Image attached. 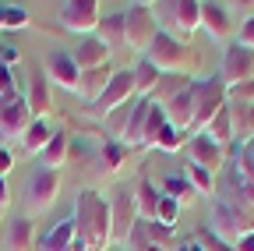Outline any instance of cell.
Segmentation results:
<instances>
[{
    "label": "cell",
    "instance_id": "b9f144b4",
    "mask_svg": "<svg viewBox=\"0 0 254 251\" xmlns=\"http://www.w3.org/2000/svg\"><path fill=\"white\" fill-rule=\"evenodd\" d=\"M11 202V191H7V177H0V209H7Z\"/></svg>",
    "mask_w": 254,
    "mask_h": 251
},
{
    "label": "cell",
    "instance_id": "f546056e",
    "mask_svg": "<svg viewBox=\"0 0 254 251\" xmlns=\"http://www.w3.org/2000/svg\"><path fill=\"white\" fill-rule=\"evenodd\" d=\"M166 128V113H163V106L159 103H152V110H148V120H145V135H141V149H155V138H159V131Z\"/></svg>",
    "mask_w": 254,
    "mask_h": 251
},
{
    "label": "cell",
    "instance_id": "6da1fadb",
    "mask_svg": "<svg viewBox=\"0 0 254 251\" xmlns=\"http://www.w3.org/2000/svg\"><path fill=\"white\" fill-rule=\"evenodd\" d=\"M74 241L78 251H106L113 244V216H110V202L95 191V187H85L78 195L74 205Z\"/></svg>",
    "mask_w": 254,
    "mask_h": 251
},
{
    "label": "cell",
    "instance_id": "f6af8a7d",
    "mask_svg": "<svg viewBox=\"0 0 254 251\" xmlns=\"http://www.w3.org/2000/svg\"><path fill=\"white\" fill-rule=\"evenodd\" d=\"M177 251H187V244H180V248H177Z\"/></svg>",
    "mask_w": 254,
    "mask_h": 251
},
{
    "label": "cell",
    "instance_id": "f1b7e54d",
    "mask_svg": "<svg viewBox=\"0 0 254 251\" xmlns=\"http://www.w3.org/2000/svg\"><path fill=\"white\" fill-rule=\"evenodd\" d=\"M95 39H99L103 46H110V50L124 46V11L120 14H106L99 21V28H95Z\"/></svg>",
    "mask_w": 254,
    "mask_h": 251
},
{
    "label": "cell",
    "instance_id": "1f68e13d",
    "mask_svg": "<svg viewBox=\"0 0 254 251\" xmlns=\"http://www.w3.org/2000/svg\"><path fill=\"white\" fill-rule=\"evenodd\" d=\"M184 145H187V135H180L177 128H166L159 131V138H155V149L159 152H166V156H177V152H184Z\"/></svg>",
    "mask_w": 254,
    "mask_h": 251
},
{
    "label": "cell",
    "instance_id": "4fadbf2b",
    "mask_svg": "<svg viewBox=\"0 0 254 251\" xmlns=\"http://www.w3.org/2000/svg\"><path fill=\"white\" fill-rule=\"evenodd\" d=\"M110 216H113V241L124 244L127 234H131L134 223H138V202H134V191H120V195L110 202Z\"/></svg>",
    "mask_w": 254,
    "mask_h": 251
},
{
    "label": "cell",
    "instance_id": "277c9868",
    "mask_svg": "<svg viewBox=\"0 0 254 251\" xmlns=\"http://www.w3.org/2000/svg\"><path fill=\"white\" fill-rule=\"evenodd\" d=\"M190 99H194V135H201L208 128V120L230 103L226 85L219 82V75L212 78H194L190 82Z\"/></svg>",
    "mask_w": 254,
    "mask_h": 251
},
{
    "label": "cell",
    "instance_id": "74e56055",
    "mask_svg": "<svg viewBox=\"0 0 254 251\" xmlns=\"http://www.w3.org/2000/svg\"><path fill=\"white\" fill-rule=\"evenodd\" d=\"M237 46H244V50H254V18H244V21H240Z\"/></svg>",
    "mask_w": 254,
    "mask_h": 251
},
{
    "label": "cell",
    "instance_id": "9a60e30c",
    "mask_svg": "<svg viewBox=\"0 0 254 251\" xmlns=\"http://www.w3.org/2000/svg\"><path fill=\"white\" fill-rule=\"evenodd\" d=\"M50 138H53L50 120H32L28 128L21 131V138H18V152H14V160H39L43 149L50 145Z\"/></svg>",
    "mask_w": 254,
    "mask_h": 251
},
{
    "label": "cell",
    "instance_id": "60d3db41",
    "mask_svg": "<svg viewBox=\"0 0 254 251\" xmlns=\"http://www.w3.org/2000/svg\"><path fill=\"white\" fill-rule=\"evenodd\" d=\"M233 251H254V234H247V237H240V241L233 244Z\"/></svg>",
    "mask_w": 254,
    "mask_h": 251
},
{
    "label": "cell",
    "instance_id": "e0dca14e",
    "mask_svg": "<svg viewBox=\"0 0 254 251\" xmlns=\"http://www.w3.org/2000/svg\"><path fill=\"white\" fill-rule=\"evenodd\" d=\"M78 78H81V71H78L71 53H50V60H46V82L50 85H60V88H71L74 92Z\"/></svg>",
    "mask_w": 254,
    "mask_h": 251
},
{
    "label": "cell",
    "instance_id": "52a82bcc",
    "mask_svg": "<svg viewBox=\"0 0 254 251\" xmlns=\"http://www.w3.org/2000/svg\"><path fill=\"white\" fill-rule=\"evenodd\" d=\"M131 99H134V75H131V71H117V75H113V82L106 85V92H103V96L85 110V117L110 120V113H117L120 106H127Z\"/></svg>",
    "mask_w": 254,
    "mask_h": 251
},
{
    "label": "cell",
    "instance_id": "9c48e42d",
    "mask_svg": "<svg viewBox=\"0 0 254 251\" xmlns=\"http://www.w3.org/2000/svg\"><path fill=\"white\" fill-rule=\"evenodd\" d=\"M99 21H103V14L95 0H67V4H60V25L71 28V32L88 36L99 28Z\"/></svg>",
    "mask_w": 254,
    "mask_h": 251
},
{
    "label": "cell",
    "instance_id": "cb8c5ba5",
    "mask_svg": "<svg viewBox=\"0 0 254 251\" xmlns=\"http://www.w3.org/2000/svg\"><path fill=\"white\" fill-rule=\"evenodd\" d=\"M163 195H166V198H173L180 209H190V205L201 198L194 187H190V180H187L184 173H170V177L163 180Z\"/></svg>",
    "mask_w": 254,
    "mask_h": 251
},
{
    "label": "cell",
    "instance_id": "ab89813d",
    "mask_svg": "<svg viewBox=\"0 0 254 251\" xmlns=\"http://www.w3.org/2000/svg\"><path fill=\"white\" fill-rule=\"evenodd\" d=\"M14 163H18L14 152H11V149H0V177H7V173L14 170Z\"/></svg>",
    "mask_w": 254,
    "mask_h": 251
},
{
    "label": "cell",
    "instance_id": "5b68a950",
    "mask_svg": "<svg viewBox=\"0 0 254 251\" xmlns=\"http://www.w3.org/2000/svg\"><path fill=\"white\" fill-rule=\"evenodd\" d=\"M159 36V21L152 14V4H127L124 11V46L134 53H148V46Z\"/></svg>",
    "mask_w": 254,
    "mask_h": 251
},
{
    "label": "cell",
    "instance_id": "c3c4849f",
    "mask_svg": "<svg viewBox=\"0 0 254 251\" xmlns=\"http://www.w3.org/2000/svg\"><path fill=\"white\" fill-rule=\"evenodd\" d=\"M0 149H4V145H0Z\"/></svg>",
    "mask_w": 254,
    "mask_h": 251
},
{
    "label": "cell",
    "instance_id": "8992f818",
    "mask_svg": "<svg viewBox=\"0 0 254 251\" xmlns=\"http://www.w3.org/2000/svg\"><path fill=\"white\" fill-rule=\"evenodd\" d=\"M60 195V170H36L28 177V187H25V216H43L46 209H53Z\"/></svg>",
    "mask_w": 254,
    "mask_h": 251
},
{
    "label": "cell",
    "instance_id": "7dc6e473",
    "mask_svg": "<svg viewBox=\"0 0 254 251\" xmlns=\"http://www.w3.org/2000/svg\"><path fill=\"white\" fill-rule=\"evenodd\" d=\"M0 219H4V209H0Z\"/></svg>",
    "mask_w": 254,
    "mask_h": 251
},
{
    "label": "cell",
    "instance_id": "30bf717a",
    "mask_svg": "<svg viewBox=\"0 0 254 251\" xmlns=\"http://www.w3.org/2000/svg\"><path fill=\"white\" fill-rule=\"evenodd\" d=\"M184 156H187V163H194V167L208 170L212 177L222 170V163H226V149L215 145L208 135H190L187 145H184Z\"/></svg>",
    "mask_w": 254,
    "mask_h": 251
},
{
    "label": "cell",
    "instance_id": "d4e9b609",
    "mask_svg": "<svg viewBox=\"0 0 254 251\" xmlns=\"http://www.w3.org/2000/svg\"><path fill=\"white\" fill-rule=\"evenodd\" d=\"M67 156H71V142H67V131H53L50 145L43 149V170H60L64 163H67Z\"/></svg>",
    "mask_w": 254,
    "mask_h": 251
},
{
    "label": "cell",
    "instance_id": "d6986e66",
    "mask_svg": "<svg viewBox=\"0 0 254 251\" xmlns=\"http://www.w3.org/2000/svg\"><path fill=\"white\" fill-rule=\"evenodd\" d=\"M113 75H117V68H113V64L95 68V71H81V78H78V88H74V92H78V96L92 106V103L106 92V85L113 82Z\"/></svg>",
    "mask_w": 254,
    "mask_h": 251
},
{
    "label": "cell",
    "instance_id": "4316f807",
    "mask_svg": "<svg viewBox=\"0 0 254 251\" xmlns=\"http://www.w3.org/2000/svg\"><path fill=\"white\" fill-rule=\"evenodd\" d=\"M201 135H208L215 145H222V149H230L233 145V120H230V106H222L212 120H208V128L201 131Z\"/></svg>",
    "mask_w": 254,
    "mask_h": 251
},
{
    "label": "cell",
    "instance_id": "7bdbcfd3",
    "mask_svg": "<svg viewBox=\"0 0 254 251\" xmlns=\"http://www.w3.org/2000/svg\"><path fill=\"white\" fill-rule=\"evenodd\" d=\"M187 251H201V244H198V241H190V244H187Z\"/></svg>",
    "mask_w": 254,
    "mask_h": 251
},
{
    "label": "cell",
    "instance_id": "603a6c76",
    "mask_svg": "<svg viewBox=\"0 0 254 251\" xmlns=\"http://www.w3.org/2000/svg\"><path fill=\"white\" fill-rule=\"evenodd\" d=\"M159 198H163V191H155V184L148 177H141L134 184V202H138V219H145V223H155V212H159Z\"/></svg>",
    "mask_w": 254,
    "mask_h": 251
},
{
    "label": "cell",
    "instance_id": "8fae6325",
    "mask_svg": "<svg viewBox=\"0 0 254 251\" xmlns=\"http://www.w3.org/2000/svg\"><path fill=\"white\" fill-rule=\"evenodd\" d=\"M201 32L212 43H219V46H230V39H233L230 4H212V0H201Z\"/></svg>",
    "mask_w": 254,
    "mask_h": 251
},
{
    "label": "cell",
    "instance_id": "ffe728a7",
    "mask_svg": "<svg viewBox=\"0 0 254 251\" xmlns=\"http://www.w3.org/2000/svg\"><path fill=\"white\" fill-rule=\"evenodd\" d=\"M127 152L120 142H103L99 149H95V170L103 173V180H117V173L124 170V163H127Z\"/></svg>",
    "mask_w": 254,
    "mask_h": 251
},
{
    "label": "cell",
    "instance_id": "7a4b0ae2",
    "mask_svg": "<svg viewBox=\"0 0 254 251\" xmlns=\"http://www.w3.org/2000/svg\"><path fill=\"white\" fill-rule=\"evenodd\" d=\"M145 60L159 75H184L190 82H194V75H201V68H205V53L194 43H180V39H173L166 32L155 36V43L148 46Z\"/></svg>",
    "mask_w": 254,
    "mask_h": 251
},
{
    "label": "cell",
    "instance_id": "8d00e7d4",
    "mask_svg": "<svg viewBox=\"0 0 254 251\" xmlns=\"http://www.w3.org/2000/svg\"><path fill=\"white\" fill-rule=\"evenodd\" d=\"M226 96H230V103H251V106H254V82L233 85V88L226 92Z\"/></svg>",
    "mask_w": 254,
    "mask_h": 251
},
{
    "label": "cell",
    "instance_id": "44dd1931",
    "mask_svg": "<svg viewBox=\"0 0 254 251\" xmlns=\"http://www.w3.org/2000/svg\"><path fill=\"white\" fill-rule=\"evenodd\" d=\"M36 251H78V241H74V219H60L53 223L43 237H39V248Z\"/></svg>",
    "mask_w": 254,
    "mask_h": 251
},
{
    "label": "cell",
    "instance_id": "5bb4252c",
    "mask_svg": "<svg viewBox=\"0 0 254 251\" xmlns=\"http://www.w3.org/2000/svg\"><path fill=\"white\" fill-rule=\"evenodd\" d=\"M25 103H28L32 120H50V113L57 110L53 92H50V82H46L43 71H32V78H28V92H25Z\"/></svg>",
    "mask_w": 254,
    "mask_h": 251
},
{
    "label": "cell",
    "instance_id": "e575fe53",
    "mask_svg": "<svg viewBox=\"0 0 254 251\" xmlns=\"http://www.w3.org/2000/svg\"><path fill=\"white\" fill-rule=\"evenodd\" d=\"M194 241H198V244H201V251H233V248H230V244H222V241H219V237H215V234H212V230H208V227H201V230H198V237H194Z\"/></svg>",
    "mask_w": 254,
    "mask_h": 251
},
{
    "label": "cell",
    "instance_id": "83f0119b",
    "mask_svg": "<svg viewBox=\"0 0 254 251\" xmlns=\"http://www.w3.org/2000/svg\"><path fill=\"white\" fill-rule=\"evenodd\" d=\"M187 88H190V78H184V75H163L159 85H155V92H152V103L166 106L170 99H177L180 92H187Z\"/></svg>",
    "mask_w": 254,
    "mask_h": 251
},
{
    "label": "cell",
    "instance_id": "836d02e7",
    "mask_svg": "<svg viewBox=\"0 0 254 251\" xmlns=\"http://www.w3.org/2000/svg\"><path fill=\"white\" fill-rule=\"evenodd\" d=\"M28 25H32V18H28L25 7H11V4H4V32H11V28H28Z\"/></svg>",
    "mask_w": 254,
    "mask_h": 251
},
{
    "label": "cell",
    "instance_id": "2e32d148",
    "mask_svg": "<svg viewBox=\"0 0 254 251\" xmlns=\"http://www.w3.org/2000/svg\"><path fill=\"white\" fill-rule=\"evenodd\" d=\"M36 248H39L36 219L32 216H14L7 223V234H4V251H36Z\"/></svg>",
    "mask_w": 254,
    "mask_h": 251
},
{
    "label": "cell",
    "instance_id": "7c38bea8",
    "mask_svg": "<svg viewBox=\"0 0 254 251\" xmlns=\"http://www.w3.org/2000/svg\"><path fill=\"white\" fill-rule=\"evenodd\" d=\"M28 124H32V113H28V103H25L21 92L11 99H0V138L18 142Z\"/></svg>",
    "mask_w": 254,
    "mask_h": 251
},
{
    "label": "cell",
    "instance_id": "ee69618b",
    "mask_svg": "<svg viewBox=\"0 0 254 251\" xmlns=\"http://www.w3.org/2000/svg\"><path fill=\"white\" fill-rule=\"evenodd\" d=\"M244 149H247V152H251V160H254V138H251V142H247V145H244Z\"/></svg>",
    "mask_w": 254,
    "mask_h": 251
},
{
    "label": "cell",
    "instance_id": "d6a6232c",
    "mask_svg": "<svg viewBox=\"0 0 254 251\" xmlns=\"http://www.w3.org/2000/svg\"><path fill=\"white\" fill-rule=\"evenodd\" d=\"M180 212H184V209H180L173 198H166V195H163V198H159L155 223H159V227H166V230H173V227H177V219H180Z\"/></svg>",
    "mask_w": 254,
    "mask_h": 251
},
{
    "label": "cell",
    "instance_id": "4dcf8cb0",
    "mask_svg": "<svg viewBox=\"0 0 254 251\" xmlns=\"http://www.w3.org/2000/svg\"><path fill=\"white\" fill-rule=\"evenodd\" d=\"M184 177L190 180V187H194L201 198H212V195H215V177H212L208 170H201V167H194V163H187Z\"/></svg>",
    "mask_w": 254,
    "mask_h": 251
},
{
    "label": "cell",
    "instance_id": "f35d334b",
    "mask_svg": "<svg viewBox=\"0 0 254 251\" xmlns=\"http://www.w3.org/2000/svg\"><path fill=\"white\" fill-rule=\"evenodd\" d=\"M0 60H4V64L14 71V64L21 60V50H18V46H11V43H4V50H0Z\"/></svg>",
    "mask_w": 254,
    "mask_h": 251
},
{
    "label": "cell",
    "instance_id": "d590c367",
    "mask_svg": "<svg viewBox=\"0 0 254 251\" xmlns=\"http://www.w3.org/2000/svg\"><path fill=\"white\" fill-rule=\"evenodd\" d=\"M11 96H18V88H14V71L0 60V99H11Z\"/></svg>",
    "mask_w": 254,
    "mask_h": 251
},
{
    "label": "cell",
    "instance_id": "7402d4cb",
    "mask_svg": "<svg viewBox=\"0 0 254 251\" xmlns=\"http://www.w3.org/2000/svg\"><path fill=\"white\" fill-rule=\"evenodd\" d=\"M233 120V145H247L254 138V106L251 103H226Z\"/></svg>",
    "mask_w": 254,
    "mask_h": 251
},
{
    "label": "cell",
    "instance_id": "bcb514c9",
    "mask_svg": "<svg viewBox=\"0 0 254 251\" xmlns=\"http://www.w3.org/2000/svg\"><path fill=\"white\" fill-rule=\"evenodd\" d=\"M145 251H159V248H145Z\"/></svg>",
    "mask_w": 254,
    "mask_h": 251
},
{
    "label": "cell",
    "instance_id": "3957f363",
    "mask_svg": "<svg viewBox=\"0 0 254 251\" xmlns=\"http://www.w3.org/2000/svg\"><path fill=\"white\" fill-rule=\"evenodd\" d=\"M152 14L159 21V32H166L180 43H190V36L201 28V0H166V4H152Z\"/></svg>",
    "mask_w": 254,
    "mask_h": 251
},
{
    "label": "cell",
    "instance_id": "484cf974",
    "mask_svg": "<svg viewBox=\"0 0 254 251\" xmlns=\"http://www.w3.org/2000/svg\"><path fill=\"white\" fill-rule=\"evenodd\" d=\"M131 75H134V99H152V92H155V85H159V75L148 60H138V64L131 68Z\"/></svg>",
    "mask_w": 254,
    "mask_h": 251
},
{
    "label": "cell",
    "instance_id": "ba28073f",
    "mask_svg": "<svg viewBox=\"0 0 254 251\" xmlns=\"http://www.w3.org/2000/svg\"><path fill=\"white\" fill-rule=\"evenodd\" d=\"M219 82L226 85V92L233 85L254 82V50H244V46L230 43L226 53H222V64H219Z\"/></svg>",
    "mask_w": 254,
    "mask_h": 251
},
{
    "label": "cell",
    "instance_id": "ac0fdd59",
    "mask_svg": "<svg viewBox=\"0 0 254 251\" xmlns=\"http://www.w3.org/2000/svg\"><path fill=\"white\" fill-rule=\"evenodd\" d=\"M74 64H78V71H95V68H106L110 64V57H113V50L110 46H103L95 36H85L78 46H74Z\"/></svg>",
    "mask_w": 254,
    "mask_h": 251
}]
</instances>
